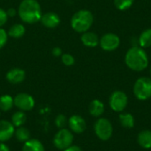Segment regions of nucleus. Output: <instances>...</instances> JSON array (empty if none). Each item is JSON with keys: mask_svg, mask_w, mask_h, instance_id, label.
Instances as JSON below:
<instances>
[{"mask_svg": "<svg viewBox=\"0 0 151 151\" xmlns=\"http://www.w3.org/2000/svg\"><path fill=\"white\" fill-rule=\"evenodd\" d=\"M40 21L43 27L53 29L58 27V25L60 24V17L56 12H49L42 15Z\"/></svg>", "mask_w": 151, "mask_h": 151, "instance_id": "9d476101", "label": "nucleus"}, {"mask_svg": "<svg viewBox=\"0 0 151 151\" xmlns=\"http://www.w3.org/2000/svg\"><path fill=\"white\" fill-rule=\"evenodd\" d=\"M13 99L14 105L22 111H31L35 106V100L33 96L27 93H19Z\"/></svg>", "mask_w": 151, "mask_h": 151, "instance_id": "1a4fd4ad", "label": "nucleus"}, {"mask_svg": "<svg viewBox=\"0 0 151 151\" xmlns=\"http://www.w3.org/2000/svg\"><path fill=\"white\" fill-rule=\"evenodd\" d=\"M14 126L12 122L0 120V142L9 141L14 134Z\"/></svg>", "mask_w": 151, "mask_h": 151, "instance_id": "9b49d317", "label": "nucleus"}, {"mask_svg": "<svg viewBox=\"0 0 151 151\" xmlns=\"http://www.w3.org/2000/svg\"><path fill=\"white\" fill-rule=\"evenodd\" d=\"M14 105V99L10 95H4L0 97V110L3 111H10Z\"/></svg>", "mask_w": 151, "mask_h": 151, "instance_id": "aec40b11", "label": "nucleus"}, {"mask_svg": "<svg viewBox=\"0 0 151 151\" xmlns=\"http://www.w3.org/2000/svg\"><path fill=\"white\" fill-rule=\"evenodd\" d=\"M125 63L132 71L142 72L149 65V57L144 49L140 46H134L127 51Z\"/></svg>", "mask_w": 151, "mask_h": 151, "instance_id": "f257e3e1", "label": "nucleus"}, {"mask_svg": "<svg viewBox=\"0 0 151 151\" xmlns=\"http://www.w3.org/2000/svg\"><path fill=\"white\" fill-rule=\"evenodd\" d=\"M119 122L123 127L132 128L134 126V119L130 113H124L119 116Z\"/></svg>", "mask_w": 151, "mask_h": 151, "instance_id": "4be33fe9", "label": "nucleus"}, {"mask_svg": "<svg viewBox=\"0 0 151 151\" xmlns=\"http://www.w3.org/2000/svg\"><path fill=\"white\" fill-rule=\"evenodd\" d=\"M94 23L93 13L86 9L77 11L71 18L72 28L80 34L88 31Z\"/></svg>", "mask_w": 151, "mask_h": 151, "instance_id": "7ed1b4c3", "label": "nucleus"}, {"mask_svg": "<svg viewBox=\"0 0 151 151\" xmlns=\"http://www.w3.org/2000/svg\"><path fill=\"white\" fill-rule=\"evenodd\" d=\"M8 15L5 10H4L3 8H0V27H2L3 26H4L8 20Z\"/></svg>", "mask_w": 151, "mask_h": 151, "instance_id": "cd10ccee", "label": "nucleus"}, {"mask_svg": "<svg viewBox=\"0 0 151 151\" xmlns=\"http://www.w3.org/2000/svg\"><path fill=\"white\" fill-rule=\"evenodd\" d=\"M7 34H8V36L12 37V38L19 39V38L23 37L24 35L26 34V27H24L23 24L16 23L9 28Z\"/></svg>", "mask_w": 151, "mask_h": 151, "instance_id": "2eb2a0df", "label": "nucleus"}, {"mask_svg": "<svg viewBox=\"0 0 151 151\" xmlns=\"http://www.w3.org/2000/svg\"><path fill=\"white\" fill-rule=\"evenodd\" d=\"M5 77L6 80L12 84H19L24 81L26 78V72L21 68H12L7 72Z\"/></svg>", "mask_w": 151, "mask_h": 151, "instance_id": "f8f14e48", "label": "nucleus"}, {"mask_svg": "<svg viewBox=\"0 0 151 151\" xmlns=\"http://www.w3.org/2000/svg\"><path fill=\"white\" fill-rule=\"evenodd\" d=\"M150 75H151V67H150Z\"/></svg>", "mask_w": 151, "mask_h": 151, "instance_id": "473e14b6", "label": "nucleus"}, {"mask_svg": "<svg viewBox=\"0 0 151 151\" xmlns=\"http://www.w3.org/2000/svg\"><path fill=\"white\" fill-rule=\"evenodd\" d=\"M64 151H82L81 149L78 146H74V145H71L70 147H68L67 149L64 150Z\"/></svg>", "mask_w": 151, "mask_h": 151, "instance_id": "7c9ffc66", "label": "nucleus"}, {"mask_svg": "<svg viewBox=\"0 0 151 151\" xmlns=\"http://www.w3.org/2000/svg\"><path fill=\"white\" fill-rule=\"evenodd\" d=\"M18 15L21 21L35 24L40 21L42 15V8L37 0H22L18 7Z\"/></svg>", "mask_w": 151, "mask_h": 151, "instance_id": "f03ea898", "label": "nucleus"}, {"mask_svg": "<svg viewBox=\"0 0 151 151\" xmlns=\"http://www.w3.org/2000/svg\"><path fill=\"white\" fill-rule=\"evenodd\" d=\"M127 103H128L127 96L126 95V93L120 90L114 91L111 95L110 100H109L111 108L114 111H118V112L124 111L127 105Z\"/></svg>", "mask_w": 151, "mask_h": 151, "instance_id": "6e6552de", "label": "nucleus"}, {"mask_svg": "<svg viewBox=\"0 0 151 151\" xmlns=\"http://www.w3.org/2000/svg\"><path fill=\"white\" fill-rule=\"evenodd\" d=\"M113 128L107 119H99L95 124V133L102 141H108L112 135Z\"/></svg>", "mask_w": 151, "mask_h": 151, "instance_id": "423d86ee", "label": "nucleus"}, {"mask_svg": "<svg viewBox=\"0 0 151 151\" xmlns=\"http://www.w3.org/2000/svg\"><path fill=\"white\" fill-rule=\"evenodd\" d=\"M88 111L93 117H100L104 111V105L100 100L95 99L90 103Z\"/></svg>", "mask_w": 151, "mask_h": 151, "instance_id": "dca6fc26", "label": "nucleus"}, {"mask_svg": "<svg viewBox=\"0 0 151 151\" xmlns=\"http://www.w3.org/2000/svg\"><path fill=\"white\" fill-rule=\"evenodd\" d=\"M115 7L119 11H127L132 7L134 0H113Z\"/></svg>", "mask_w": 151, "mask_h": 151, "instance_id": "b1692460", "label": "nucleus"}, {"mask_svg": "<svg viewBox=\"0 0 151 151\" xmlns=\"http://www.w3.org/2000/svg\"><path fill=\"white\" fill-rule=\"evenodd\" d=\"M68 126L73 133L81 134L86 129V121L82 117L79 115H73L69 119Z\"/></svg>", "mask_w": 151, "mask_h": 151, "instance_id": "ddd939ff", "label": "nucleus"}, {"mask_svg": "<svg viewBox=\"0 0 151 151\" xmlns=\"http://www.w3.org/2000/svg\"><path fill=\"white\" fill-rule=\"evenodd\" d=\"M61 58V61L62 63L66 65V66H72L74 65L75 63V58L73 55L69 54V53H63Z\"/></svg>", "mask_w": 151, "mask_h": 151, "instance_id": "393cba45", "label": "nucleus"}, {"mask_svg": "<svg viewBox=\"0 0 151 151\" xmlns=\"http://www.w3.org/2000/svg\"><path fill=\"white\" fill-rule=\"evenodd\" d=\"M0 151H10V150L4 143L0 142Z\"/></svg>", "mask_w": 151, "mask_h": 151, "instance_id": "2f4dec72", "label": "nucleus"}, {"mask_svg": "<svg viewBox=\"0 0 151 151\" xmlns=\"http://www.w3.org/2000/svg\"><path fill=\"white\" fill-rule=\"evenodd\" d=\"M26 121H27V116L22 111H16L12 117V124L16 127H22L26 123Z\"/></svg>", "mask_w": 151, "mask_h": 151, "instance_id": "412c9836", "label": "nucleus"}, {"mask_svg": "<svg viewBox=\"0 0 151 151\" xmlns=\"http://www.w3.org/2000/svg\"><path fill=\"white\" fill-rule=\"evenodd\" d=\"M73 142V135L71 131L65 128L60 129L54 136L53 143L54 146L61 150H64L70 147Z\"/></svg>", "mask_w": 151, "mask_h": 151, "instance_id": "39448f33", "label": "nucleus"}, {"mask_svg": "<svg viewBox=\"0 0 151 151\" xmlns=\"http://www.w3.org/2000/svg\"><path fill=\"white\" fill-rule=\"evenodd\" d=\"M15 136L19 142H26L30 139V132L28 131V129L20 127L15 131Z\"/></svg>", "mask_w": 151, "mask_h": 151, "instance_id": "5701e85b", "label": "nucleus"}, {"mask_svg": "<svg viewBox=\"0 0 151 151\" xmlns=\"http://www.w3.org/2000/svg\"><path fill=\"white\" fill-rule=\"evenodd\" d=\"M99 45L104 51H114L120 45V38L117 34L106 33L99 39Z\"/></svg>", "mask_w": 151, "mask_h": 151, "instance_id": "0eeeda50", "label": "nucleus"}, {"mask_svg": "<svg viewBox=\"0 0 151 151\" xmlns=\"http://www.w3.org/2000/svg\"><path fill=\"white\" fill-rule=\"evenodd\" d=\"M138 143L143 149H151V131L143 130L138 134Z\"/></svg>", "mask_w": 151, "mask_h": 151, "instance_id": "f3484780", "label": "nucleus"}, {"mask_svg": "<svg viewBox=\"0 0 151 151\" xmlns=\"http://www.w3.org/2000/svg\"><path fill=\"white\" fill-rule=\"evenodd\" d=\"M63 54V51H62V49L59 48V47H54L52 49V55L54 57H61Z\"/></svg>", "mask_w": 151, "mask_h": 151, "instance_id": "c85d7f7f", "label": "nucleus"}, {"mask_svg": "<svg viewBox=\"0 0 151 151\" xmlns=\"http://www.w3.org/2000/svg\"><path fill=\"white\" fill-rule=\"evenodd\" d=\"M6 12H7L8 17H13L16 14H18V10L14 9L13 7H10L9 9L6 10Z\"/></svg>", "mask_w": 151, "mask_h": 151, "instance_id": "c756f323", "label": "nucleus"}, {"mask_svg": "<svg viewBox=\"0 0 151 151\" xmlns=\"http://www.w3.org/2000/svg\"><path fill=\"white\" fill-rule=\"evenodd\" d=\"M55 124H56V126L58 128H60V129L64 128L66 126V124H67V119H66L65 116L62 115V114L58 115L56 118V119H55Z\"/></svg>", "mask_w": 151, "mask_h": 151, "instance_id": "a878e982", "label": "nucleus"}, {"mask_svg": "<svg viewBox=\"0 0 151 151\" xmlns=\"http://www.w3.org/2000/svg\"><path fill=\"white\" fill-rule=\"evenodd\" d=\"M22 151H45L42 143L35 139H29L23 145Z\"/></svg>", "mask_w": 151, "mask_h": 151, "instance_id": "a211bd4d", "label": "nucleus"}, {"mask_svg": "<svg viewBox=\"0 0 151 151\" xmlns=\"http://www.w3.org/2000/svg\"><path fill=\"white\" fill-rule=\"evenodd\" d=\"M134 94L139 100L144 101L151 97V78L141 77L134 85Z\"/></svg>", "mask_w": 151, "mask_h": 151, "instance_id": "20e7f679", "label": "nucleus"}, {"mask_svg": "<svg viewBox=\"0 0 151 151\" xmlns=\"http://www.w3.org/2000/svg\"><path fill=\"white\" fill-rule=\"evenodd\" d=\"M8 37L9 36H8L7 31L2 27H0V50L3 49L5 46V44L7 43Z\"/></svg>", "mask_w": 151, "mask_h": 151, "instance_id": "bb28decb", "label": "nucleus"}, {"mask_svg": "<svg viewBox=\"0 0 151 151\" xmlns=\"http://www.w3.org/2000/svg\"><path fill=\"white\" fill-rule=\"evenodd\" d=\"M138 42L142 49L151 47V28H147L141 33L138 38Z\"/></svg>", "mask_w": 151, "mask_h": 151, "instance_id": "6ab92c4d", "label": "nucleus"}, {"mask_svg": "<svg viewBox=\"0 0 151 151\" xmlns=\"http://www.w3.org/2000/svg\"><path fill=\"white\" fill-rule=\"evenodd\" d=\"M99 37L95 32L87 31L81 34V41L82 44L88 48H95L97 45H99Z\"/></svg>", "mask_w": 151, "mask_h": 151, "instance_id": "4468645a", "label": "nucleus"}]
</instances>
